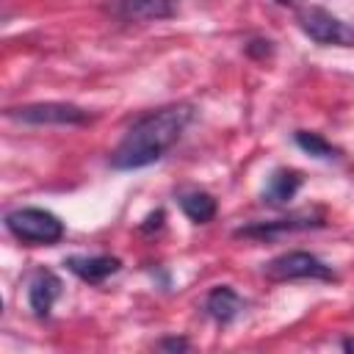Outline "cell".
<instances>
[{"label": "cell", "instance_id": "obj_4", "mask_svg": "<svg viewBox=\"0 0 354 354\" xmlns=\"http://www.w3.org/2000/svg\"><path fill=\"white\" fill-rule=\"evenodd\" d=\"M324 227V210L318 207H304L296 213H288L282 218H271V221H254L246 224L241 230H235V238H254V241H271L288 232H304V230H315Z\"/></svg>", "mask_w": 354, "mask_h": 354}, {"label": "cell", "instance_id": "obj_9", "mask_svg": "<svg viewBox=\"0 0 354 354\" xmlns=\"http://www.w3.org/2000/svg\"><path fill=\"white\" fill-rule=\"evenodd\" d=\"M66 268L80 277L83 282H102L108 279L111 274H116L122 268L119 257H111V254H94V257H66Z\"/></svg>", "mask_w": 354, "mask_h": 354}, {"label": "cell", "instance_id": "obj_11", "mask_svg": "<svg viewBox=\"0 0 354 354\" xmlns=\"http://www.w3.org/2000/svg\"><path fill=\"white\" fill-rule=\"evenodd\" d=\"M241 307H243V301H241V296H238L230 285L213 288V290L207 293V299H205L207 315H210L213 321H218V324H230V321L241 313Z\"/></svg>", "mask_w": 354, "mask_h": 354}, {"label": "cell", "instance_id": "obj_7", "mask_svg": "<svg viewBox=\"0 0 354 354\" xmlns=\"http://www.w3.org/2000/svg\"><path fill=\"white\" fill-rule=\"evenodd\" d=\"M113 14L124 22H158L177 14V0H113Z\"/></svg>", "mask_w": 354, "mask_h": 354}, {"label": "cell", "instance_id": "obj_10", "mask_svg": "<svg viewBox=\"0 0 354 354\" xmlns=\"http://www.w3.org/2000/svg\"><path fill=\"white\" fill-rule=\"evenodd\" d=\"M301 188V171L296 169H277L271 171L266 188H263V202L268 205H285L296 196V191Z\"/></svg>", "mask_w": 354, "mask_h": 354}, {"label": "cell", "instance_id": "obj_5", "mask_svg": "<svg viewBox=\"0 0 354 354\" xmlns=\"http://www.w3.org/2000/svg\"><path fill=\"white\" fill-rule=\"evenodd\" d=\"M8 119L22 124H88L91 113L72 102H30L6 111Z\"/></svg>", "mask_w": 354, "mask_h": 354}, {"label": "cell", "instance_id": "obj_13", "mask_svg": "<svg viewBox=\"0 0 354 354\" xmlns=\"http://www.w3.org/2000/svg\"><path fill=\"white\" fill-rule=\"evenodd\" d=\"M296 144L307 152V155H313V158H324V160H329V158H337V147H332L321 133H310V130H296Z\"/></svg>", "mask_w": 354, "mask_h": 354}, {"label": "cell", "instance_id": "obj_2", "mask_svg": "<svg viewBox=\"0 0 354 354\" xmlns=\"http://www.w3.org/2000/svg\"><path fill=\"white\" fill-rule=\"evenodd\" d=\"M6 230L33 246H53L64 238V221L44 207H17L6 216Z\"/></svg>", "mask_w": 354, "mask_h": 354}, {"label": "cell", "instance_id": "obj_3", "mask_svg": "<svg viewBox=\"0 0 354 354\" xmlns=\"http://www.w3.org/2000/svg\"><path fill=\"white\" fill-rule=\"evenodd\" d=\"M266 277L277 279V282H288V279H321V282H335V271L332 266H326L321 257L310 254V252H285L274 260L266 263Z\"/></svg>", "mask_w": 354, "mask_h": 354}, {"label": "cell", "instance_id": "obj_8", "mask_svg": "<svg viewBox=\"0 0 354 354\" xmlns=\"http://www.w3.org/2000/svg\"><path fill=\"white\" fill-rule=\"evenodd\" d=\"M58 293H61V279L47 268L36 271L30 285H28V301H30L33 315L36 318H47L53 304H55V299H58Z\"/></svg>", "mask_w": 354, "mask_h": 354}, {"label": "cell", "instance_id": "obj_12", "mask_svg": "<svg viewBox=\"0 0 354 354\" xmlns=\"http://www.w3.org/2000/svg\"><path fill=\"white\" fill-rule=\"evenodd\" d=\"M180 207L183 213L194 221V224H205L216 216V199L207 194V191H191L180 199Z\"/></svg>", "mask_w": 354, "mask_h": 354}, {"label": "cell", "instance_id": "obj_6", "mask_svg": "<svg viewBox=\"0 0 354 354\" xmlns=\"http://www.w3.org/2000/svg\"><path fill=\"white\" fill-rule=\"evenodd\" d=\"M301 30L315 41V44H335V47H351L354 44V28H348L343 19L324 8H307L299 17Z\"/></svg>", "mask_w": 354, "mask_h": 354}, {"label": "cell", "instance_id": "obj_16", "mask_svg": "<svg viewBox=\"0 0 354 354\" xmlns=\"http://www.w3.org/2000/svg\"><path fill=\"white\" fill-rule=\"evenodd\" d=\"M277 3H282V6H293L296 0H277Z\"/></svg>", "mask_w": 354, "mask_h": 354}, {"label": "cell", "instance_id": "obj_14", "mask_svg": "<svg viewBox=\"0 0 354 354\" xmlns=\"http://www.w3.org/2000/svg\"><path fill=\"white\" fill-rule=\"evenodd\" d=\"M160 348H166V351H185L188 348V340H183V337H166V340H160Z\"/></svg>", "mask_w": 354, "mask_h": 354}, {"label": "cell", "instance_id": "obj_1", "mask_svg": "<svg viewBox=\"0 0 354 354\" xmlns=\"http://www.w3.org/2000/svg\"><path fill=\"white\" fill-rule=\"evenodd\" d=\"M194 119V108L185 102L166 105L158 111H149L133 127L124 133L119 147L111 152L113 169H141L155 160H160L183 136L188 122Z\"/></svg>", "mask_w": 354, "mask_h": 354}, {"label": "cell", "instance_id": "obj_15", "mask_svg": "<svg viewBox=\"0 0 354 354\" xmlns=\"http://www.w3.org/2000/svg\"><path fill=\"white\" fill-rule=\"evenodd\" d=\"M340 348H346V351H354V337H343V340H340Z\"/></svg>", "mask_w": 354, "mask_h": 354}]
</instances>
